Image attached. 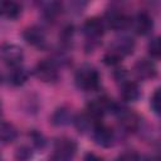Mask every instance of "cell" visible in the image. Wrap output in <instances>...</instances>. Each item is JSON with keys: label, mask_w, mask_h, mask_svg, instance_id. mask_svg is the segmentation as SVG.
<instances>
[{"label": "cell", "mask_w": 161, "mask_h": 161, "mask_svg": "<svg viewBox=\"0 0 161 161\" xmlns=\"http://www.w3.org/2000/svg\"><path fill=\"white\" fill-rule=\"evenodd\" d=\"M74 82L75 86L82 91H96L99 87L101 77L94 67L83 64L77 69L74 74Z\"/></svg>", "instance_id": "1"}, {"label": "cell", "mask_w": 161, "mask_h": 161, "mask_svg": "<svg viewBox=\"0 0 161 161\" xmlns=\"http://www.w3.org/2000/svg\"><path fill=\"white\" fill-rule=\"evenodd\" d=\"M29 137H30L33 145L36 148H43L45 146V143H47V140H45L44 135L40 131H38V130H31L29 132Z\"/></svg>", "instance_id": "22"}, {"label": "cell", "mask_w": 161, "mask_h": 161, "mask_svg": "<svg viewBox=\"0 0 161 161\" xmlns=\"http://www.w3.org/2000/svg\"><path fill=\"white\" fill-rule=\"evenodd\" d=\"M147 50H148V54L152 58H155V59L160 58V55H161V43H160V38L158 36H153L148 42Z\"/></svg>", "instance_id": "21"}, {"label": "cell", "mask_w": 161, "mask_h": 161, "mask_svg": "<svg viewBox=\"0 0 161 161\" xmlns=\"http://www.w3.org/2000/svg\"><path fill=\"white\" fill-rule=\"evenodd\" d=\"M143 161H160V157L156 155H152V156H147Z\"/></svg>", "instance_id": "28"}, {"label": "cell", "mask_w": 161, "mask_h": 161, "mask_svg": "<svg viewBox=\"0 0 161 161\" xmlns=\"http://www.w3.org/2000/svg\"><path fill=\"white\" fill-rule=\"evenodd\" d=\"M131 25L133 26V30L137 34L147 35L153 29V19L148 13L140 11L131 19Z\"/></svg>", "instance_id": "10"}, {"label": "cell", "mask_w": 161, "mask_h": 161, "mask_svg": "<svg viewBox=\"0 0 161 161\" xmlns=\"http://www.w3.org/2000/svg\"><path fill=\"white\" fill-rule=\"evenodd\" d=\"M23 39L33 45V47H38V48H43L47 43V36H45V31L38 26V25H30V26H26L23 33Z\"/></svg>", "instance_id": "11"}, {"label": "cell", "mask_w": 161, "mask_h": 161, "mask_svg": "<svg viewBox=\"0 0 161 161\" xmlns=\"http://www.w3.org/2000/svg\"><path fill=\"white\" fill-rule=\"evenodd\" d=\"M21 13L19 3L13 0H0V16L6 19H16Z\"/></svg>", "instance_id": "16"}, {"label": "cell", "mask_w": 161, "mask_h": 161, "mask_svg": "<svg viewBox=\"0 0 161 161\" xmlns=\"http://www.w3.org/2000/svg\"><path fill=\"white\" fill-rule=\"evenodd\" d=\"M73 119H74V114H73L72 109L69 107L60 106L53 112V114L50 117V123L53 126L62 127V126H67V125L72 123Z\"/></svg>", "instance_id": "14"}, {"label": "cell", "mask_w": 161, "mask_h": 161, "mask_svg": "<svg viewBox=\"0 0 161 161\" xmlns=\"http://www.w3.org/2000/svg\"><path fill=\"white\" fill-rule=\"evenodd\" d=\"M33 155H34V151L30 146L21 145L15 150L14 157L16 161H30L33 158Z\"/></svg>", "instance_id": "20"}, {"label": "cell", "mask_w": 161, "mask_h": 161, "mask_svg": "<svg viewBox=\"0 0 161 161\" xmlns=\"http://www.w3.org/2000/svg\"><path fill=\"white\" fill-rule=\"evenodd\" d=\"M121 60H122V58L118 57L116 53H113V52H111V50H108V52L103 55V63L107 64V65H117Z\"/></svg>", "instance_id": "25"}, {"label": "cell", "mask_w": 161, "mask_h": 161, "mask_svg": "<svg viewBox=\"0 0 161 161\" xmlns=\"http://www.w3.org/2000/svg\"><path fill=\"white\" fill-rule=\"evenodd\" d=\"M18 137V130L16 127L5 121H0V142L1 143H11Z\"/></svg>", "instance_id": "18"}, {"label": "cell", "mask_w": 161, "mask_h": 161, "mask_svg": "<svg viewBox=\"0 0 161 161\" xmlns=\"http://www.w3.org/2000/svg\"><path fill=\"white\" fill-rule=\"evenodd\" d=\"M104 26H108L113 30H125L131 25V18L126 15L119 9H108L103 16Z\"/></svg>", "instance_id": "6"}, {"label": "cell", "mask_w": 161, "mask_h": 161, "mask_svg": "<svg viewBox=\"0 0 161 161\" xmlns=\"http://www.w3.org/2000/svg\"><path fill=\"white\" fill-rule=\"evenodd\" d=\"M62 10H63V4L59 1H47L42 6V11L44 16L49 20L57 18L62 13Z\"/></svg>", "instance_id": "19"}, {"label": "cell", "mask_w": 161, "mask_h": 161, "mask_svg": "<svg viewBox=\"0 0 161 161\" xmlns=\"http://www.w3.org/2000/svg\"><path fill=\"white\" fill-rule=\"evenodd\" d=\"M34 75L45 83H54L59 79V70H58V64L54 62V59H42L39 60L34 69H33Z\"/></svg>", "instance_id": "3"}, {"label": "cell", "mask_w": 161, "mask_h": 161, "mask_svg": "<svg viewBox=\"0 0 161 161\" xmlns=\"http://www.w3.org/2000/svg\"><path fill=\"white\" fill-rule=\"evenodd\" d=\"M116 161H141V157L136 151H126L121 153Z\"/></svg>", "instance_id": "26"}, {"label": "cell", "mask_w": 161, "mask_h": 161, "mask_svg": "<svg viewBox=\"0 0 161 161\" xmlns=\"http://www.w3.org/2000/svg\"><path fill=\"white\" fill-rule=\"evenodd\" d=\"M83 161H103V158L94 152H87L83 157Z\"/></svg>", "instance_id": "27"}, {"label": "cell", "mask_w": 161, "mask_h": 161, "mask_svg": "<svg viewBox=\"0 0 161 161\" xmlns=\"http://www.w3.org/2000/svg\"><path fill=\"white\" fill-rule=\"evenodd\" d=\"M77 152V142L69 137H58L54 141V153L52 161H72Z\"/></svg>", "instance_id": "4"}, {"label": "cell", "mask_w": 161, "mask_h": 161, "mask_svg": "<svg viewBox=\"0 0 161 161\" xmlns=\"http://www.w3.org/2000/svg\"><path fill=\"white\" fill-rule=\"evenodd\" d=\"M133 73L138 79L142 80H147V79H152L156 77L157 74V67L156 64L147 58H141L138 59L135 65H133Z\"/></svg>", "instance_id": "9"}, {"label": "cell", "mask_w": 161, "mask_h": 161, "mask_svg": "<svg viewBox=\"0 0 161 161\" xmlns=\"http://www.w3.org/2000/svg\"><path fill=\"white\" fill-rule=\"evenodd\" d=\"M114 114L117 116L119 126L126 132H136L141 127V117L133 109H130L118 104Z\"/></svg>", "instance_id": "5"}, {"label": "cell", "mask_w": 161, "mask_h": 161, "mask_svg": "<svg viewBox=\"0 0 161 161\" xmlns=\"http://www.w3.org/2000/svg\"><path fill=\"white\" fill-rule=\"evenodd\" d=\"M29 78V72L21 67V65H18V67H13L8 74V80L10 84L18 87V86H23Z\"/></svg>", "instance_id": "17"}, {"label": "cell", "mask_w": 161, "mask_h": 161, "mask_svg": "<svg viewBox=\"0 0 161 161\" xmlns=\"http://www.w3.org/2000/svg\"><path fill=\"white\" fill-rule=\"evenodd\" d=\"M73 34H74V26L72 24H67L62 31L59 33V39L63 44L68 45L70 42H72V38H73Z\"/></svg>", "instance_id": "23"}, {"label": "cell", "mask_w": 161, "mask_h": 161, "mask_svg": "<svg viewBox=\"0 0 161 161\" xmlns=\"http://www.w3.org/2000/svg\"><path fill=\"white\" fill-rule=\"evenodd\" d=\"M92 137H93V141L101 147H111L116 140L114 131L102 122L97 123L93 127Z\"/></svg>", "instance_id": "8"}, {"label": "cell", "mask_w": 161, "mask_h": 161, "mask_svg": "<svg viewBox=\"0 0 161 161\" xmlns=\"http://www.w3.org/2000/svg\"><path fill=\"white\" fill-rule=\"evenodd\" d=\"M99 122H102V121L94 119L87 112H83V113H79V114L74 116V119H73V123H74V126H75V128L79 133H86V132L92 131L93 127Z\"/></svg>", "instance_id": "15"}, {"label": "cell", "mask_w": 161, "mask_h": 161, "mask_svg": "<svg viewBox=\"0 0 161 161\" xmlns=\"http://www.w3.org/2000/svg\"><path fill=\"white\" fill-rule=\"evenodd\" d=\"M119 96L125 102H135L141 97V89L133 80H123L119 87Z\"/></svg>", "instance_id": "13"}, {"label": "cell", "mask_w": 161, "mask_h": 161, "mask_svg": "<svg viewBox=\"0 0 161 161\" xmlns=\"http://www.w3.org/2000/svg\"><path fill=\"white\" fill-rule=\"evenodd\" d=\"M104 29H106L104 23L98 16H91L83 23L82 30H83V34L87 38V44L89 45L87 49H93L94 48V45L102 38V35L104 33Z\"/></svg>", "instance_id": "2"}, {"label": "cell", "mask_w": 161, "mask_h": 161, "mask_svg": "<svg viewBox=\"0 0 161 161\" xmlns=\"http://www.w3.org/2000/svg\"><path fill=\"white\" fill-rule=\"evenodd\" d=\"M1 79H3V77H1V74H0V83H1Z\"/></svg>", "instance_id": "29"}, {"label": "cell", "mask_w": 161, "mask_h": 161, "mask_svg": "<svg viewBox=\"0 0 161 161\" xmlns=\"http://www.w3.org/2000/svg\"><path fill=\"white\" fill-rule=\"evenodd\" d=\"M135 40L132 36L128 35H121L118 38H116L113 40V43L111 44L109 50L116 53L118 57L123 58L128 54H132V52L135 50Z\"/></svg>", "instance_id": "12"}, {"label": "cell", "mask_w": 161, "mask_h": 161, "mask_svg": "<svg viewBox=\"0 0 161 161\" xmlns=\"http://www.w3.org/2000/svg\"><path fill=\"white\" fill-rule=\"evenodd\" d=\"M150 106H151V109L156 114H160V109H161V104H160V88H156L155 92L152 93L151 99H150Z\"/></svg>", "instance_id": "24"}, {"label": "cell", "mask_w": 161, "mask_h": 161, "mask_svg": "<svg viewBox=\"0 0 161 161\" xmlns=\"http://www.w3.org/2000/svg\"><path fill=\"white\" fill-rule=\"evenodd\" d=\"M0 57L5 64H8L13 68V67L20 65V63L24 58V52L19 45L6 43L0 47Z\"/></svg>", "instance_id": "7"}]
</instances>
